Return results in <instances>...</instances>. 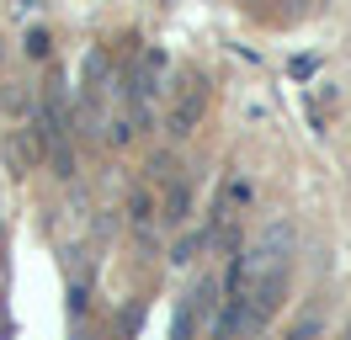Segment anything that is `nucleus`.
<instances>
[{
	"label": "nucleus",
	"mask_w": 351,
	"mask_h": 340,
	"mask_svg": "<svg viewBox=\"0 0 351 340\" xmlns=\"http://www.w3.org/2000/svg\"><path fill=\"white\" fill-rule=\"evenodd\" d=\"M27 53L43 59V53H48V32H27Z\"/></svg>",
	"instance_id": "423d86ee"
},
{
	"label": "nucleus",
	"mask_w": 351,
	"mask_h": 340,
	"mask_svg": "<svg viewBox=\"0 0 351 340\" xmlns=\"http://www.w3.org/2000/svg\"><path fill=\"white\" fill-rule=\"evenodd\" d=\"M192 330H197V308L181 303V308H176V324H171V340H192Z\"/></svg>",
	"instance_id": "20e7f679"
},
{
	"label": "nucleus",
	"mask_w": 351,
	"mask_h": 340,
	"mask_svg": "<svg viewBox=\"0 0 351 340\" xmlns=\"http://www.w3.org/2000/svg\"><path fill=\"white\" fill-rule=\"evenodd\" d=\"M186 208H192L186 186H181V181H171V191H165V223H181V218H186Z\"/></svg>",
	"instance_id": "7ed1b4c3"
},
{
	"label": "nucleus",
	"mask_w": 351,
	"mask_h": 340,
	"mask_svg": "<svg viewBox=\"0 0 351 340\" xmlns=\"http://www.w3.org/2000/svg\"><path fill=\"white\" fill-rule=\"evenodd\" d=\"M202 112H208V85H202V75H192V80L181 85V96H176V106H171V138H192L197 133V123H202Z\"/></svg>",
	"instance_id": "f257e3e1"
},
{
	"label": "nucleus",
	"mask_w": 351,
	"mask_h": 340,
	"mask_svg": "<svg viewBox=\"0 0 351 340\" xmlns=\"http://www.w3.org/2000/svg\"><path fill=\"white\" fill-rule=\"evenodd\" d=\"M160 80H165V53H144L138 59V75H133V96L138 101H149V96H160Z\"/></svg>",
	"instance_id": "f03ea898"
},
{
	"label": "nucleus",
	"mask_w": 351,
	"mask_h": 340,
	"mask_svg": "<svg viewBox=\"0 0 351 340\" xmlns=\"http://www.w3.org/2000/svg\"><path fill=\"white\" fill-rule=\"evenodd\" d=\"M128 208H133V229H138V234H149L154 202H149V197H144V191H133V202H128Z\"/></svg>",
	"instance_id": "39448f33"
}]
</instances>
